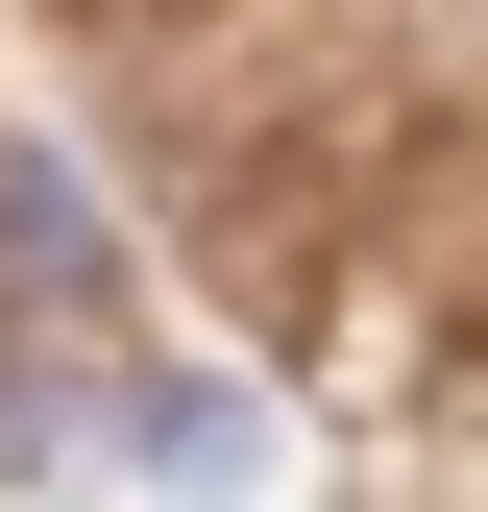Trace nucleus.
I'll return each mask as SVG.
<instances>
[{"label":"nucleus","mask_w":488,"mask_h":512,"mask_svg":"<svg viewBox=\"0 0 488 512\" xmlns=\"http://www.w3.org/2000/svg\"><path fill=\"white\" fill-rule=\"evenodd\" d=\"M0 439H49V415H25V391H0Z\"/></svg>","instance_id":"nucleus-2"},{"label":"nucleus","mask_w":488,"mask_h":512,"mask_svg":"<svg viewBox=\"0 0 488 512\" xmlns=\"http://www.w3.org/2000/svg\"><path fill=\"white\" fill-rule=\"evenodd\" d=\"M0 269H25V293H98V220H74L49 147H0Z\"/></svg>","instance_id":"nucleus-1"}]
</instances>
